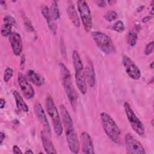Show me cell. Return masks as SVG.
I'll use <instances>...</instances> for the list:
<instances>
[{
	"mask_svg": "<svg viewBox=\"0 0 154 154\" xmlns=\"http://www.w3.org/2000/svg\"><path fill=\"white\" fill-rule=\"evenodd\" d=\"M107 2H108V3H109L110 5H112V4H114V3L116 2V1H107Z\"/></svg>",
	"mask_w": 154,
	"mask_h": 154,
	"instance_id": "obj_37",
	"label": "cell"
},
{
	"mask_svg": "<svg viewBox=\"0 0 154 154\" xmlns=\"http://www.w3.org/2000/svg\"><path fill=\"white\" fill-rule=\"evenodd\" d=\"M67 4L68 6L67 8V12L69 17L73 25L76 28H79L80 26V20L75 7V5L72 1H69L67 2Z\"/></svg>",
	"mask_w": 154,
	"mask_h": 154,
	"instance_id": "obj_17",
	"label": "cell"
},
{
	"mask_svg": "<svg viewBox=\"0 0 154 154\" xmlns=\"http://www.w3.org/2000/svg\"><path fill=\"white\" fill-rule=\"evenodd\" d=\"M153 46H154V43L153 42H151L150 43H149L146 48H145V50H144V54L147 55H150V54H152V52H153Z\"/></svg>",
	"mask_w": 154,
	"mask_h": 154,
	"instance_id": "obj_28",
	"label": "cell"
},
{
	"mask_svg": "<svg viewBox=\"0 0 154 154\" xmlns=\"http://www.w3.org/2000/svg\"><path fill=\"white\" fill-rule=\"evenodd\" d=\"M23 20L24 21V23H25V25L26 29L29 31H32V32L34 31V28H33V26H32V25L29 19L27 17H26L25 15H23Z\"/></svg>",
	"mask_w": 154,
	"mask_h": 154,
	"instance_id": "obj_27",
	"label": "cell"
},
{
	"mask_svg": "<svg viewBox=\"0 0 154 154\" xmlns=\"http://www.w3.org/2000/svg\"><path fill=\"white\" fill-rule=\"evenodd\" d=\"M111 28L113 30H114L115 31H116L117 32H119V33L123 32L124 31L125 29L123 22L120 20H117V22H116L113 24V25L112 26Z\"/></svg>",
	"mask_w": 154,
	"mask_h": 154,
	"instance_id": "obj_24",
	"label": "cell"
},
{
	"mask_svg": "<svg viewBox=\"0 0 154 154\" xmlns=\"http://www.w3.org/2000/svg\"><path fill=\"white\" fill-rule=\"evenodd\" d=\"M150 67L151 69H153V61H152V62L151 63V64H150Z\"/></svg>",
	"mask_w": 154,
	"mask_h": 154,
	"instance_id": "obj_39",
	"label": "cell"
},
{
	"mask_svg": "<svg viewBox=\"0 0 154 154\" xmlns=\"http://www.w3.org/2000/svg\"><path fill=\"white\" fill-rule=\"evenodd\" d=\"M8 40L14 55L19 56L22 53L23 48L22 41L20 34L16 32H12L8 36Z\"/></svg>",
	"mask_w": 154,
	"mask_h": 154,
	"instance_id": "obj_12",
	"label": "cell"
},
{
	"mask_svg": "<svg viewBox=\"0 0 154 154\" xmlns=\"http://www.w3.org/2000/svg\"><path fill=\"white\" fill-rule=\"evenodd\" d=\"M80 140L82 145V153L84 154L94 153V146L92 139L87 132H82L80 135Z\"/></svg>",
	"mask_w": 154,
	"mask_h": 154,
	"instance_id": "obj_13",
	"label": "cell"
},
{
	"mask_svg": "<svg viewBox=\"0 0 154 154\" xmlns=\"http://www.w3.org/2000/svg\"><path fill=\"white\" fill-rule=\"evenodd\" d=\"M13 152L14 153H22V152L21 151L20 149L16 145H14L13 146Z\"/></svg>",
	"mask_w": 154,
	"mask_h": 154,
	"instance_id": "obj_29",
	"label": "cell"
},
{
	"mask_svg": "<svg viewBox=\"0 0 154 154\" xmlns=\"http://www.w3.org/2000/svg\"><path fill=\"white\" fill-rule=\"evenodd\" d=\"M14 19L11 16H5L3 18V24L1 26V33L3 37H8L10 35L13 25L15 23Z\"/></svg>",
	"mask_w": 154,
	"mask_h": 154,
	"instance_id": "obj_16",
	"label": "cell"
},
{
	"mask_svg": "<svg viewBox=\"0 0 154 154\" xmlns=\"http://www.w3.org/2000/svg\"><path fill=\"white\" fill-rule=\"evenodd\" d=\"M17 80L24 96L27 99L32 98L35 94V91L32 85L28 82L26 77H25L22 73L19 72L17 74Z\"/></svg>",
	"mask_w": 154,
	"mask_h": 154,
	"instance_id": "obj_11",
	"label": "cell"
},
{
	"mask_svg": "<svg viewBox=\"0 0 154 154\" xmlns=\"http://www.w3.org/2000/svg\"><path fill=\"white\" fill-rule=\"evenodd\" d=\"M41 11H42V15L46 19V21L48 23L49 28H50V30L52 31V33L55 34L57 31V25L55 23V21H54L51 16V14L49 13V9L47 6L44 5L42 7L41 9Z\"/></svg>",
	"mask_w": 154,
	"mask_h": 154,
	"instance_id": "obj_18",
	"label": "cell"
},
{
	"mask_svg": "<svg viewBox=\"0 0 154 154\" xmlns=\"http://www.w3.org/2000/svg\"><path fill=\"white\" fill-rule=\"evenodd\" d=\"M13 73V70L11 67H7L4 71V81L7 82L12 77Z\"/></svg>",
	"mask_w": 154,
	"mask_h": 154,
	"instance_id": "obj_26",
	"label": "cell"
},
{
	"mask_svg": "<svg viewBox=\"0 0 154 154\" xmlns=\"http://www.w3.org/2000/svg\"><path fill=\"white\" fill-rule=\"evenodd\" d=\"M34 112L36 117H37L40 122L42 123V125L44 126L45 129L51 131L50 126H49V123L48 122V119L46 117L44 109L41 103L39 102H36L34 103Z\"/></svg>",
	"mask_w": 154,
	"mask_h": 154,
	"instance_id": "obj_15",
	"label": "cell"
},
{
	"mask_svg": "<svg viewBox=\"0 0 154 154\" xmlns=\"http://www.w3.org/2000/svg\"><path fill=\"white\" fill-rule=\"evenodd\" d=\"M25 57L24 55H22L20 59V66L21 69H23L25 66Z\"/></svg>",
	"mask_w": 154,
	"mask_h": 154,
	"instance_id": "obj_30",
	"label": "cell"
},
{
	"mask_svg": "<svg viewBox=\"0 0 154 154\" xmlns=\"http://www.w3.org/2000/svg\"><path fill=\"white\" fill-rule=\"evenodd\" d=\"M140 25H135V27L129 30L127 34V43L130 46H134L137 43V41L138 39L137 33L140 30Z\"/></svg>",
	"mask_w": 154,
	"mask_h": 154,
	"instance_id": "obj_21",
	"label": "cell"
},
{
	"mask_svg": "<svg viewBox=\"0 0 154 154\" xmlns=\"http://www.w3.org/2000/svg\"><path fill=\"white\" fill-rule=\"evenodd\" d=\"M5 105V100L3 98L0 99V108L2 109Z\"/></svg>",
	"mask_w": 154,
	"mask_h": 154,
	"instance_id": "obj_34",
	"label": "cell"
},
{
	"mask_svg": "<svg viewBox=\"0 0 154 154\" xmlns=\"http://www.w3.org/2000/svg\"><path fill=\"white\" fill-rule=\"evenodd\" d=\"M96 4L100 7H104L106 6V2L104 1H96Z\"/></svg>",
	"mask_w": 154,
	"mask_h": 154,
	"instance_id": "obj_31",
	"label": "cell"
},
{
	"mask_svg": "<svg viewBox=\"0 0 154 154\" xmlns=\"http://www.w3.org/2000/svg\"><path fill=\"white\" fill-rule=\"evenodd\" d=\"M154 9V7H153V6H152V8H151V11H150V14L151 15H153V10Z\"/></svg>",
	"mask_w": 154,
	"mask_h": 154,
	"instance_id": "obj_38",
	"label": "cell"
},
{
	"mask_svg": "<svg viewBox=\"0 0 154 154\" xmlns=\"http://www.w3.org/2000/svg\"><path fill=\"white\" fill-rule=\"evenodd\" d=\"M25 153H33V152L29 149V150H26Z\"/></svg>",
	"mask_w": 154,
	"mask_h": 154,
	"instance_id": "obj_36",
	"label": "cell"
},
{
	"mask_svg": "<svg viewBox=\"0 0 154 154\" xmlns=\"http://www.w3.org/2000/svg\"><path fill=\"white\" fill-rule=\"evenodd\" d=\"M5 138V135L3 132H0V144H2Z\"/></svg>",
	"mask_w": 154,
	"mask_h": 154,
	"instance_id": "obj_33",
	"label": "cell"
},
{
	"mask_svg": "<svg viewBox=\"0 0 154 154\" xmlns=\"http://www.w3.org/2000/svg\"><path fill=\"white\" fill-rule=\"evenodd\" d=\"M73 64L75 68V76L76 85L79 91L85 94L87 91V81L85 78V70L81 57L77 51L74 50L72 54Z\"/></svg>",
	"mask_w": 154,
	"mask_h": 154,
	"instance_id": "obj_4",
	"label": "cell"
},
{
	"mask_svg": "<svg viewBox=\"0 0 154 154\" xmlns=\"http://www.w3.org/2000/svg\"><path fill=\"white\" fill-rule=\"evenodd\" d=\"M118 17V14L117 13L112 10L108 11H107L105 15H104V18L108 22H111L115 19H116Z\"/></svg>",
	"mask_w": 154,
	"mask_h": 154,
	"instance_id": "obj_25",
	"label": "cell"
},
{
	"mask_svg": "<svg viewBox=\"0 0 154 154\" xmlns=\"http://www.w3.org/2000/svg\"><path fill=\"white\" fill-rule=\"evenodd\" d=\"M13 94L14 98L15 99L17 108L19 110H21L23 112H27L29 110L28 106L26 105V103L24 102L22 97L20 96L19 93L16 90H14L13 91Z\"/></svg>",
	"mask_w": 154,
	"mask_h": 154,
	"instance_id": "obj_22",
	"label": "cell"
},
{
	"mask_svg": "<svg viewBox=\"0 0 154 154\" xmlns=\"http://www.w3.org/2000/svg\"><path fill=\"white\" fill-rule=\"evenodd\" d=\"M152 19V16H146L144 17L142 19V22L143 23H147V22H149L150 19Z\"/></svg>",
	"mask_w": 154,
	"mask_h": 154,
	"instance_id": "obj_32",
	"label": "cell"
},
{
	"mask_svg": "<svg viewBox=\"0 0 154 154\" xmlns=\"http://www.w3.org/2000/svg\"><path fill=\"white\" fill-rule=\"evenodd\" d=\"M46 111L52 120L54 129L57 136H60L63 133V125L59 112L54 101L50 95H48L45 100Z\"/></svg>",
	"mask_w": 154,
	"mask_h": 154,
	"instance_id": "obj_5",
	"label": "cell"
},
{
	"mask_svg": "<svg viewBox=\"0 0 154 154\" xmlns=\"http://www.w3.org/2000/svg\"><path fill=\"white\" fill-rule=\"evenodd\" d=\"M123 108L132 129L139 135L143 136L145 134V127L141 120L136 116L130 104L125 102L123 103Z\"/></svg>",
	"mask_w": 154,
	"mask_h": 154,
	"instance_id": "obj_7",
	"label": "cell"
},
{
	"mask_svg": "<svg viewBox=\"0 0 154 154\" xmlns=\"http://www.w3.org/2000/svg\"><path fill=\"white\" fill-rule=\"evenodd\" d=\"M100 119L107 137L114 143L120 144L121 131L115 120L108 114L102 112L100 114Z\"/></svg>",
	"mask_w": 154,
	"mask_h": 154,
	"instance_id": "obj_2",
	"label": "cell"
},
{
	"mask_svg": "<svg viewBox=\"0 0 154 154\" xmlns=\"http://www.w3.org/2000/svg\"><path fill=\"white\" fill-rule=\"evenodd\" d=\"M60 112L69 148L72 153H78L80 150V144L71 116L64 105H60Z\"/></svg>",
	"mask_w": 154,
	"mask_h": 154,
	"instance_id": "obj_1",
	"label": "cell"
},
{
	"mask_svg": "<svg viewBox=\"0 0 154 154\" xmlns=\"http://www.w3.org/2000/svg\"><path fill=\"white\" fill-rule=\"evenodd\" d=\"M122 63L129 77L134 80H137L140 78L141 71L140 69L128 56L126 55H123Z\"/></svg>",
	"mask_w": 154,
	"mask_h": 154,
	"instance_id": "obj_10",
	"label": "cell"
},
{
	"mask_svg": "<svg viewBox=\"0 0 154 154\" xmlns=\"http://www.w3.org/2000/svg\"><path fill=\"white\" fill-rule=\"evenodd\" d=\"M91 36L97 46L105 54H112L116 52L112 40L108 35L99 31H93L91 32Z\"/></svg>",
	"mask_w": 154,
	"mask_h": 154,
	"instance_id": "obj_6",
	"label": "cell"
},
{
	"mask_svg": "<svg viewBox=\"0 0 154 154\" xmlns=\"http://www.w3.org/2000/svg\"><path fill=\"white\" fill-rule=\"evenodd\" d=\"M43 146L46 153H57V151L51 138V131L44 129L41 132Z\"/></svg>",
	"mask_w": 154,
	"mask_h": 154,
	"instance_id": "obj_14",
	"label": "cell"
},
{
	"mask_svg": "<svg viewBox=\"0 0 154 154\" xmlns=\"http://www.w3.org/2000/svg\"><path fill=\"white\" fill-rule=\"evenodd\" d=\"M144 5H141V6H140L138 9H137V11L138 12H139V11H141L143 9V8H144Z\"/></svg>",
	"mask_w": 154,
	"mask_h": 154,
	"instance_id": "obj_35",
	"label": "cell"
},
{
	"mask_svg": "<svg viewBox=\"0 0 154 154\" xmlns=\"http://www.w3.org/2000/svg\"><path fill=\"white\" fill-rule=\"evenodd\" d=\"M26 78L37 86H41L44 83L43 78L31 69H29L26 71Z\"/></svg>",
	"mask_w": 154,
	"mask_h": 154,
	"instance_id": "obj_20",
	"label": "cell"
},
{
	"mask_svg": "<svg viewBox=\"0 0 154 154\" xmlns=\"http://www.w3.org/2000/svg\"><path fill=\"white\" fill-rule=\"evenodd\" d=\"M60 67L65 92L72 107L75 109L78 98V93L73 85L71 75L67 67L63 63H60Z\"/></svg>",
	"mask_w": 154,
	"mask_h": 154,
	"instance_id": "obj_3",
	"label": "cell"
},
{
	"mask_svg": "<svg viewBox=\"0 0 154 154\" xmlns=\"http://www.w3.org/2000/svg\"><path fill=\"white\" fill-rule=\"evenodd\" d=\"M49 13L51 17L54 21H56L60 18V11L57 1H54L52 2L49 8Z\"/></svg>",
	"mask_w": 154,
	"mask_h": 154,
	"instance_id": "obj_23",
	"label": "cell"
},
{
	"mask_svg": "<svg viewBox=\"0 0 154 154\" xmlns=\"http://www.w3.org/2000/svg\"><path fill=\"white\" fill-rule=\"evenodd\" d=\"M77 7L84 29L89 32L92 28V16L88 4L85 1L79 0L77 1Z\"/></svg>",
	"mask_w": 154,
	"mask_h": 154,
	"instance_id": "obj_8",
	"label": "cell"
},
{
	"mask_svg": "<svg viewBox=\"0 0 154 154\" xmlns=\"http://www.w3.org/2000/svg\"><path fill=\"white\" fill-rule=\"evenodd\" d=\"M125 143L126 153L129 154H145L144 147L132 134H126L125 135Z\"/></svg>",
	"mask_w": 154,
	"mask_h": 154,
	"instance_id": "obj_9",
	"label": "cell"
},
{
	"mask_svg": "<svg viewBox=\"0 0 154 154\" xmlns=\"http://www.w3.org/2000/svg\"><path fill=\"white\" fill-rule=\"evenodd\" d=\"M85 70V75L86 81H87L90 87H93L95 84V73L94 70V67L92 62L90 61L87 65Z\"/></svg>",
	"mask_w": 154,
	"mask_h": 154,
	"instance_id": "obj_19",
	"label": "cell"
}]
</instances>
